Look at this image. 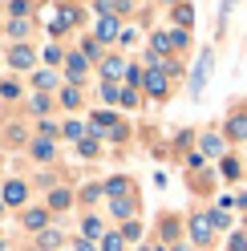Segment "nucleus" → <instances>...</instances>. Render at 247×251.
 Instances as JSON below:
<instances>
[{"label": "nucleus", "mask_w": 247, "mask_h": 251, "mask_svg": "<svg viewBox=\"0 0 247 251\" xmlns=\"http://www.w3.org/2000/svg\"><path fill=\"white\" fill-rule=\"evenodd\" d=\"M61 101H65V105H77V101H81V93H77V89H65V93H61Z\"/></svg>", "instance_id": "19"}, {"label": "nucleus", "mask_w": 247, "mask_h": 251, "mask_svg": "<svg viewBox=\"0 0 247 251\" xmlns=\"http://www.w3.org/2000/svg\"><path fill=\"white\" fill-rule=\"evenodd\" d=\"M110 195H114V199L130 195V182H126V178H114V182H110Z\"/></svg>", "instance_id": "13"}, {"label": "nucleus", "mask_w": 247, "mask_h": 251, "mask_svg": "<svg viewBox=\"0 0 247 251\" xmlns=\"http://www.w3.org/2000/svg\"><path fill=\"white\" fill-rule=\"evenodd\" d=\"M65 134H69L73 142H77V138H85V126H77V122H69V126H65Z\"/></svg>", "instance_id": "18"}, {"label": "nucleus", "mask_w": 247, "mask_h": 251, "mask_svg": "<svg viewBox=\"0 0 247 251\" xmlns=\"http://www.w3.org/2000/svg\"><path fill=\"white\" fill-rule=\"evenodd\" d=\"M203 150H207V154H219V150H223V138H219V134H207V138H203Z\"/></svg>", "instance_id": "10"}, {"label": "nucleus", "mask_w": 247, "mask_h": 251, "mask_svg": "<svg viewBox=\"0 0 247 251\" xmlns=\"http://www.w3.org/2000/svg\"><path fill=\"white\" fill-rule=\"evenodd\" d=\"M207 73H211V53H203V57H198V65H195V77H191V98H198V93H203Z\"/></svg>", "instance_id": "1"}, {"label": "nucleus", "mask_w": 247, "mask_h": 251, "mask_svg": "<svg viewBox=\"0 0 247 251\" xmlns=\"http://www.w3.org/2000/svg\"><path fill=\"white\" fill-rule=\"evenodd\" d=\"M227 134H231V138H239V142H243V138H247V118H243V114H235V118L227 122Z\"/></svg>", "instance_id": "5"}, {"label": "nucleus", "mask_w": 247, "mask_h": 251, "mask_svg": "<svg viewBox=\"0 0 247 251\" xmlns=\"http://www.w3.org/2000/svg\"><path fill=\"white\" fill-rule=\"evenodd\" d=\"M98 37H101V41H110V37H118V21H114V17H105V21L98 25Z\"/></svg>", "instance_id": "8"}, {"label": "nucleus", "mask_w": 247, "mask_h": 251, "mask_svg": "<svg viewBox=\"0 0 247 251\" xmlns=\"http://www.w3.org/2000/svg\"><path fill=\"white\" fill-rule=\"evenodd\" d=\"M45 223H49V215H45V211H28L25 215V227L28 231H45Z\"/></svg>", "instance_id": "6"}, {"label": "nucleus", "mask_w": 247, "mask_h": 251, "mask_svg": "<svg viewBox=\"0 0 247 251\" xmlns=\"http://www.w3.org/2000/svg\"><path fill=\"white\" fill-rule=\"evenodd\" d=\"M85 73V57H69V77H81Z\"/></svg>", "instance_id": "14"}, {"label": "nucleus", "mask_w": 247, "mask_h": 251, "mask_svg": "<svg viewBox=\"0 0 247 251\" xmlns=\"http://www.w3.org/2000/svg\"><path fill=\"white\" fill-rule=\"evenodd\" d=\"M101 251H122V235H105V239H101Z\"/></svg>", "instance_id": "15"}, {"label": "nucleus", "mask_w": 247, "mask_h": 251, "mask_svg": "<svg viewBox=\"0 0 247 251\" xmlns=\"http://www.w3.org/2000/svg\"><path fill=\"white\" fill-rule=\"evenodd\" d=\"M146 89L154 93V98H166V77L162 73H146Z\"/></svg>", "instance_id": "4"}, {"label": "nucleus", "mask_w": 247, "mask_h": 251, "mask_svg": "<svg viewBox=\"0 0 247 251\" xmlns=\"http://www.w3.org/2000/svg\"><path fill=\"white\" fill-rule=\"evenodd\" d=\"M77 150H81L85 158H94V154H98V142H94V138H81V146H77Z\"/></svg>", "instance_id": "16"}, {"label": "nucleus", "mask_w": 247, "mask_h": 251, "mask_svg": "<svg viewBox=\"0 0 247 251\" xmlns=\"http://www.w3.org/2000/svg\"><path fill=\"white\" fill-rule=\"evenodd\" d=\"M53 247H61V235L57 231H45L41 235V251H53Z\"/></svg>", "instance_id": "11"}, {"label": "nucleus", "mask_w": 247, "mask_h": 251, "mask_svg": "<svg viewBox=\"0 0 247 251\" xmlns=\"http://www.w3.org/2000/svg\"><path fill=\"white\" fill-rule=\"evenodd\" d=\"M25 195H28V191H25V182H8V186H4V202H8V207H21Z\"/></svg>", "instance_id": "2"}, {"label": "nucleus", "mask_w": 247, "mask_h": 251, "mask_svg": "<svg viewBox=\"0 0 247 251\" xmlns=\"http://www.w3.org/2000/svg\"><path fill=\"white\" fill-rule=\"evenodd\" d=\"M8 33H12V37H25V33H28V21H12Z\"/></svg>", "instance_id": "17"}, {"label": "nucleus", "mask_w": 247, "mask_h": 251, "mask_svg": "<svg viewBox=\"0 0 247 251\" xmlns=\"http://www.w3.org/2000/svg\"><path fill=\"white\" fill-rule=\"evenodd\" d=\"M8 61H12V65H17V69H28V65H33V53H28L25 45H17V49L8 53Z\"/></svg>", "instance_id": "3"}, {"label": "nucleus", "mask_w": 247, "mask_h": 251, "mask_svg": "<svg viewBox=\"0 0 247 251\" xmlns=\"http://www.w3.org/2000/svg\"><path fill=\"white\" fill-rule=\"evenodd\" d=\"M122 73V61H105V77H118Z\"/></svg>", "instance_id": "22"}, {"label": "nucleus", "mask_w": 247, "mask_h": 251, "mask_svg": "<svg viewBox=\"0 0 247 251\" xmlns=\"http://www.w3.org/2000/svg\"><path fill=\"white\" fill-rule=\"evenodd\" d=\"M114 215L126 219V215H130V202H126V199H114Z\"/></svg>", "instance_id": "20"}, {"label": "nucleus", "mask_w": 247, "mask_h": 251, "mask_svg": "<svg viewBox=\"0 0 247 251\" xmlns=\"http://www.w3.org/2000/svg\"><path fill=\"white\" fill-rule=\"evenodd\" d=\"M174 21H178V25H195V8H187V4H178V12H174Z\"/></svg>", "instance_id": "12"}, {"label": "nucleus", "mask_w": 247, "mask_h": 251, "mask_svg": "<svg viewBox=\"0 0 247 251\" xmlns=\"http://www.w3.org/2000/svg\"><path fill=\"white\" fill-rule=\"evenodd\" d=\"M49 202H53V207H69V195H65V191H57Z\"/></svg>", "instance_id": "23"}, {"label": "nucleus", "mask_w": 247, "mask_h": 251, "mask_svg": "<svg viewBox=\"0 0 247 251\" xmlns=\"http://www.w3.org/2000/svg\"><path fill=\"white\" fill-rule=\"evenodd\" d=\"M191 231H195V239H198V243H207V239H211V227H207V219H195V223H191Z\"/></svg>", "instance_id": "9"}, {"label": "nucleus", "mask_w": 247, "mask_h": 251, "mask_svg": "<svg viewBox=\"0 0 247 251\" xmlns=\"http://www.w3.org/2000/svg\"><path fill=\"white\" fill-rule=\"evenodd\" d=\"M33 158H53V142H49V138H41V142H33Z\"/></svg>", "instance_id": "7"}, {"label": "nucleus", "mask_w": 247, "mask_h": 251, "mask_svg": "<svg viewBox=\"0 0 247 251\" xmlns=\"http://www.w3.org/2000/svg\"><path fill=\"white\" fill-rule=\"evenodd\" d=\"M85 235H101V219H85Z\"/></svg>", "instance_id": "21"}, {"label": "nucleus", "mask_w": 247, "mask_h": 251, "mask_svg": "<svg viewBox=\"0 0 247 251\" xmlns=\"http://www.w3.org/2000/svg\"><path fill=\"white\" fill-rule=\"evenodd\" d=\"M231 251H247V239H243V235H235V239H231Z\"/></svg>", "instance_id": "24"}]
</instances>
